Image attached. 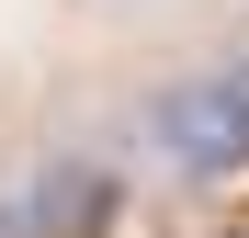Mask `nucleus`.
Returning a JSON list of instances; mask_svg holds the SVG:
<instances>
[{
    "instance_id": "f03ea898",
    "label": "nucleus",
    "mask_w": 249,
    "mask_h": 238,
    "mask_svg": "<svg viewBox=\"0 0 249 238\" xmlns=\"http://www.w3.org/2000/svg\"><path fill=\"white\" fill-rule=\"evenodd\" d=\"M0 238H57V227L34 216V193H23V204H0Z\"/></svg>"
},
{
    "instance_id": "f257e3e1",
    "label": "nucleus",
    "mask_w": 249,
    "mask_h": 238,
    "mask_svg": "<svg viewBox=\"0 0 249 238\" xmlns=\"http://www.w3.org/2000/svg\"><path fill=\"white\" fill-rule=\"evenodd\" d=\"M147 147L170 159V170H193V182H215V170H249V57L170 79V91L147 102Z\"/></svg>"
}]
</instances>
